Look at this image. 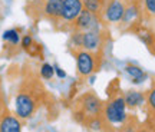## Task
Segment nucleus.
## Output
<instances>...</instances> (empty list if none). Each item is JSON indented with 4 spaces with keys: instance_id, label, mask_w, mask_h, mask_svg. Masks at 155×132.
Returning a JSON list of instances; mask_svg holds the SVG:
<instances>
[{
    "instance_id": "1",
    "label": "nucleus",
    "mask_w": 155,
    "mask_h": 132,
    "mask_svg": "<svg viewBox=\"0 0 155 132\" xmlns=\"http://www.w3.org/2000/svg\"><path fill=\"white\" fill-rule=\"evenodd\" d=\"M45 99V88L40 83V78L36 76L33 72L23 79L19 92L15 99L16 115L20 119H29L38 112Z\"/></svg>"
},
{
    "instance_id": "2",
    "label": "nucleus",
    "mask_w": 155,
    "mask_h": 132,
    "mask_svg": "<svg viewBox=\"0 0 155 132\" xmlns=\"http://www.w3.org/2000/svg\"><path fill=\"white\" fill-rule=\"evenodd\" d=\"M127 104L124 98V92L119 91L118 82H114L109 86L108 101L105 102L102 121H104V132H115V125H122L128 119Z\"/></svg>"
},
{
    "instance_id": "3",
    "label": "nucleus",
    "mask_w": 155,
    "mask_h": 132,
    "mask_svg": "<svg viewBox=\"0 0 155 132\" xmlns=\"http://www.w3.org/2000/svg\"><path fill=\"white\" fill-rule=\"evenodd\" d=\"M105 102L94 92H85L76 99V102L73 105V118L75 121L88 125L91 121L102 118Z\"/></svg>"
},
{
    "instance_id": "4",
    "label": "nucleus",
    "mask_w": 155,
    "mask_h": 132,
    "mask_svg": "<svg viewBox=\"0 0 155 132\" xmlns=\"http://www.w3.org/2000/svg\"><path fill=\"white\" fill-rule=\"evenodd\" d=\"M76 61V75L81 79L92 76L99 68V55L96 52H89L85 49H79L72 52Z\"/></svg>"
},
{
    "instance_id": "5",
    "label": "nucleus",
    "mask_w": 155,
    "mask_h": 132,
    "mask_svg": "<svg viewBox=\"0 0 155 132\" xmlns=\"http://www.w3.org/2000/svg\"><path fill=\"white\" fill-rule=\"evenodd\" d=\"M83 10L82 0H63L62 3L61 16L56 20V26L62 30H72L73 23L78 19V16Z\"/></svg>"
},
{
    "instance_id": "6",
    "label": "nucleus",
    "mask_w": 155,
    "mask_h": 132,
    "mask_svg": "<svg viewBox=\"0 0 155 132\" xmlns=\"http://www.w3.org/2000/svg\"><path fill=\"white\" fill-rule=\"evenodd\" d=\"M62 3L63 0H35L32 12L40 19H46L52 23H56V20L61 16Z\"/></svg>"
},
{
    "instance_id": "7",
    "label": "nucleus",
    "mask_w": 155,
    "mask_h": 132,
    "mask_svg": "<svg viewBox=\"0 0 155 132\" xmlns=\"http://www.w3.org/2000/svg\"><path fill=\"white\" fill-rule=\"evenodd\" d=\"M73 30H79V32H101V19L98 13H92L89 10L83 9L82 13L78 16V19L73 23Z\"/></svg>"
},
{
    "instance_id": "8",
    "label": "nucleus",
    "mask_w": 155,
    "mask_h": 132,
    "mask_svg": "<svg viewBox=\"0 0 155 132\" xmlns=\"http://www.w3.org/2000/svg\"><path fill=\"white\" fill-rule=\"evenodd\" d=\"M127 9L125 0H106L104 6V17L108 23H119Z\"/></svg>"
},
{
    "instance_id": "9",
    "label": "nucleus",
    "mask_w": 155,
    "mask_h": 132,
    "mask_svg": "<svg viewBox=\"0 0 155 132\" xmlns=\"http://www.w3.org/2000/svg\"><path fill=\"white\" fill-rule=\"evenodd\" d=\"M0 132H22L20 118L6 109L0 116Z\"/></svg>"
},
{
    "instance_id": "10",
    "label": "nucleus",
    "mask_w": 155,
    "mask_h": 132,
    "mask_svg": "<svg viewBox=\"0 0 155 132\" xmlns=\"http://www.w3.org/2000/svg\"><path fill=\"white\" fill-rule=\"evenodd\" d=\"M102 46V35L101 32H83V39H82V49L89 50V52H96L101 49Z\"/></svg>"
},
{
    "instance_id": "11",
    "label": "nucleus",
    "mask_w": 155,
    "mask_h": 132,
    "mask_svg": "<svg viewBox=\"0 0 155 132\" xmlns=\"http://www.w3.org/2000/svg\"><path fill=\"white\" fill-rule=\"evenodd\" d=\"M124 98H125V104H127L128 109H137L139 106H142L145 104V99H147V94L145 92H141V91H127L124 94Z\"/></svg>"
},
{
    "instance_id": "12",
    "label": "nucleus",
    "mask_w": 155,
    "mask_h": 132,
    "mask_svg": "<svg viewBox=\"0 0 155 132\" xmlns=\"http://www.w3.org/2000/svg\"><path fill=\"white\" fill-rule=\"evenodd\" d=\"M145 109L148 114L147 122L155 129V82L151 85L150 91L147 92V99H145Z\"/></svg>"
},
{
    "instance_id": "13",
    "label": "nucleus",
    "mask_w": 155,
    "mask_h": 132,
    "mask_svg": "<svg viewBox=\"0 0 155 132\" xmlns=\"http://www.w3.org/2000/svg\"><path fill=\"white\" fill-rule=\"evenodd\" d=\"M125 72L128 73V76L131 78V82L132 83H135V85H138V83H142L148 78V75L145 73L139 66H137V65H127L125 66Z\"/></svg>"
},
{
    "instance_id": "14",
    "label": "nucleus",
    "mask_w": 155,
    "mask_h": 132,
    "mask_svg": "<svg viewBox=\"0 0 155 132\" xmlns=\"http://www.w3.org/2000/svg\"><path fill=\"white\" fill-rule=\"evenodd\" d=\"M139 125H141V124H139L138 118L134 115H129L127 121L116 128L115 132H138Z\"/></svg>"
},
{
    "instance_id": "15",
    "label": "nucleus",
    "mask_w": 155,
    "mask_h": 132,
    "mask_svg": "<svg viewBox=\"0 0 155 132\" xmlns=\"http://www.w3.org/2000/svg\"><path fill=\"white\" fill-rule=\"evenodd\" d=\"M138 16H139V7L135 3H131V5H127V9L124 12V17H122L121 22L124 25H131Z\"/></svg>"
},
{
    "instance_id": "16",
    "label": "nucleus",
    "mask_w": 155,
    "mask_h": 132,
    "mask_svg": "<svg viewBox=\"0 0 155 132\" xmlns=\"http://www.w3.org/2000/svg\"><path fill=\"white\" fill-rule=\"evenodd\" d=\"M82 39H83V32L73 30L72 35H71V40H69V49H71V52L82 49Z\"/></svg>"
},
{
    "instance_id": "17",
    "label": "nucleus",
    "mask_w": 155,
    "mask_h": 132,
    "mask_svg": "<svg viewBox=\"0 0 155 132\" xmlns=\"http://www.w3.org/2000/svg\"><path fill=\"white\" fill-rule=\"evenodd\" d=\"M3 40L5 42H7V43L13 45V46H16V45L20 43V35H19V32H17L16 29H9V30H6L5 33H3Z\"/></svg>"
},
{
    "instance_id": "18",
    "label": "nucleus",
    "mask_w": 155,
    "mask_h": 132,
    "mask_svg": "<svg viewBox=\"0 0 155 132\" xmlns=\"http://www.w3.org/2000/svg\"><path fill=\"white\" fill-rule=\"evenodd\" d=\"M39 75H40V78L45 79V81H50V79L53 78V75H55V68L50 65V63H46V62H45V63L40 65Z\"/></svg>"
},
{
    "instance_id": "19",
    "label": "nucleus",
    "mask_w": 155,
    "mask_h": 132,
    "mask_svg": "<svg viewBox=\"0 0 155 132\" xmlns=\"http://www.w3.org/2000/svg\"><path fill=\"white\" fill-rule=\"evenodd\" d=\"M83 3V9L89 10L92 13H98L99 15L102 10V2L101 0H82Z\"/></svg>"
},
{
    "instance_id": "20",
    "label": "nucleus",
    "mask_w": 155,
    "mask_h": 132,
    "mask_svg": "<svg viewBox=\"0 0 155 132\" xmlns=\"http://www.w3.org/2000/svg\"><path fill=\"white\" fill-rule=\"evenodd\" d=\"M138 38H139V40H141V42H142L145 46H148L150 49L155 46V38H154V35H152L151 32H148V30H142V32H139L138 33Z\"/></svg>"
},
{
    "instance_id": "21",
    "label": "nucleus",
    "mask_w": 155,
    "mask_h": 132,
    "mask_svg": "<svg viewBox=\"0 0 155 132\" xmlns=\"http://www.w3.org/2000/svg\"><path fill=\"white\" fill-rule=\"evenodd\" d=\"M144 10L148 16H155V0H144Z\"/></svg>"
},
{
    "instance_id": "22",
    "label": "nucleus",
    "mask_w": 155,
    "mask_h": 132,
    "mask_svg": "<svg viewBox=\"0 0 155 132\" xmlns=\"http://www.w3.org/2000/svg\"><path fill=\"white\" fill-rule=\"evenodd\" d=\"M20 43H22V48L25 50H29L32 46H33V43H35V40H33V38L30 36V35H25L22 38V40H20Z\"/></svg>"
},
{
    "instance_id": "23",
    "label": "nucleus",
    "mask_w": 155,
    "mask_h": 132,
    "mask_svg": "<svg viewBox=\"0 0 155 132\" xmlns=\"http://www.w3.org/2000/svg\"><path fill=\"white\" fill-rule=\"evenodd\" d=\"M138 132H155V129L151 127L148 122H145V124H142V125H139Z\"/></svg>"
},
{
    "instance_id": "24",
    "label": "nucleus",
    "mask_w": 155,
    "mask_h": 132,
    "mask_svg": "<svg viewBox=\"0 0 155 132\" xmlns=\"http://www.w3.org/2000/svg\"><path fill=\"white\" fill-rule=\"evenodd\" d=\"M53 68H55V75H56L58 78H61V79H63V78H66V72H63V71H62V68H61V66L55 65Z\"/></svg>"
}]
</instances>
